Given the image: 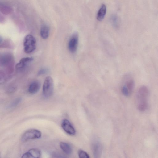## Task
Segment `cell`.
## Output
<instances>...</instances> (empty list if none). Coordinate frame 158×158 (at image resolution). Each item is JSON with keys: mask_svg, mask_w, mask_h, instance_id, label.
Instances as JSON below:
<instances>
[{"mask_svg": "<svg viewBox=\"0 0 158 158\" xmlns=\"http://www.w3.org/2000/svg\"><path fill=\"white\" fill-rule=\"evenodd\" d=\"M60 146L62 151L66 154L70 155L72 153V148L67 143L63 142H61L60 143Z\"/></svg>", "mask_w": 158, "mask_h": 158, "instance_id": "4fadbf2b", "label": "cell"}, {"mask_svg": "<svg viewBox=\"0 0 158 158\" xmlns=\"http://www.w3.org/2000/svg\"><path fill=\"white\" fill-rule=\"evenodd\" d=\"M54 89L53 81L50 76L47 77L43 86V94L45 98H48L52 94Z\"/></svg>", "mask_w": 158, "mask_h": 158, "instance_id": "277c9868", "label": "cell"}, {"mask_svg": "<svg viewBox=\"0 0 158 158\" xmlns=\"http://www.w3.org/2000/svg\"><path fill=\"white\" fill-rule=\"evenodd\" d=\"M121 91L126 96H128L132 92L135 85L134 80L129 74L126 75L123 80Z\"/></svg>", "mask_w": 158, "mask_h": 158, "instance_id": "7a4b0ae2", "label": "cell"}, {"mask_svg": "<svg viewBox=\"0 0 158 158\" xmlns=\"http://www.w3.org/2000/svg\"><path fill=\"white\" fill-rule=\"evenodd\" d=\"M79 36L77 33L73 34L68 42V48L70 52L74 53L76 51L78 43Z\"/></svg>", "mask_w": 158, "mask_h": 158, "instance_id": "8992f818", "label": "cell"}, {"mask_svg": "<svg viewBox=\"0 0 158 158\" xmlns=\"http://www.w3.org/2000/svg\"><path fill=\"white\" fill-rule=\"evenodd\" d=\"M49 29L48 27L45 25H43L40 29V35L41 37L44 39H47L49 36Z\"/></svg>", "mask_w": 158, "mask_h": 158, "instance_id": "9a60e30c", "label": "cell"}, {"mask_svg": "<svg viewBox=\"0 0 158 158\" xmlns=\"http://www.w3.org/2000/svg\"><path fill=\"white\" fill-rule=\"evenodd\" d=\"M48 70L47 69L43 68L39 70L38 73V75L44 74L47 73Z\"/></svg>", "mask_w": 158, "mask_h": 158, "instance_id": "d6986e66", "label": "cell"}, {"mask_svg": "<svg viewBox=\"0 0 158 158\" xmlns=\"http://www.w3.org/2000/svg\"><path fill=\"white\" fill-rule=\"evenodd\" d=\"M24 52L27 54L32 52L36 48V40L31 35L28 34L25 37L23 41Z\"/></svg>", "mask_w": 158, "mask_h": 158, "instance_id": "3957f363", "label": "cell"}, {"mask_svg": "<svg viewBox=\"0 0 158 158\" xmlns=\"http://www.w3.org/2000/svg\"><path fill=\"white\" fill-rule=\"evenodd\" d=\"M78 156L80 158H90L89 155L85 151L79 150L78 152Z\"/></svg>", "mask_w": 158, "mask_h": 158, "instance_id": "e0dca14e", "label": "cell"}, {"mask_svg": "<svg viewBox=\"0 0 158 158\" xmlns=\"http://www.w3.org/2000/svg\"><path fill=\"white\" fill-rule=\"evenodd\" d=\"M3 42V39L2 38L0 37V46L2 44Z\"/></svg>", "mask_w": 158, "mask_h": 158, "instance_id": "44dd1931", "label": "cell"}, {"mask_svg": "<svg viewBox=\"0 0 158 158\" xmlns=\"http://www.w3.org/2000/svg\"><path fill=\"white\" fill-rule=\"evenodd\" d=\"M93 151L95 157H99L102 153V146L99 142H96L94 143L92 146Z\"/></svg>", "mask_w": 158, "mask_h": 158, "instance_id": "8fae6325", "label": "cell"}, {"mask_svg": "<svg viewBox=\"0 0 158 158\" xmlns=\"http://www.w3.org/2000/svg\"><path fill=\"white\" fill-rule=\"evenodd\" d=\"M111 21L114 27L117 28L119 26L118 18L116 15H113L111 18Z\"/></svg>", "mask_w": 158, "mask_h": 158, "instance_id": "2e32d148", "label": "cell"}, {"mask_svg": "<svg viewBox=\"0 0 158 158\" xmlns=\"http://www.w3.org/2000/svg\"><path fill=\"white\" fill-rule=\"evenodd\" d=\"M41 156L40 151L37 148H33L30 149L24 153L22 157L23 158H39Z\"/></svg>", "mask_w": 158, "mask_h": 158, "instance_id": "9c48e42d", "label": "cell"}, {"mask_svg": "<svg viewBox=\"0 0 158 158\" xmlns=\"http://www.w3.org/2000/svg\"><path fill=\"white\" fill-rule=\"evenodd\" d=\"M106 9L105 4L102 5L97 14V19L99 21H102L106 13Z\"/></svg>", "mask_w": 158, "mask_h": 158, "instance_id": "5bb4252c", "label": "cell"}, {"mask_svg": "<svg viewBox=\"0 0 158 158\" xmlns=\"http://www.w3.org/2000/svg\"><path fill=\"white\" fill-rule=\"evenodd\" d=\"M40 87V84L38 81H34L31 83L29 86L28 92L31 94H35L39 91Z\"/></svg>", "mask_w": 158, "mask_h": 158, "instance_id": "7c38bea8", "label": "cell"}, {"mask_svg": "<svg viewBox=\"0 0 158 158\" xmlns=\"http://www.w3.org/2000/svg\"><path fill=\"white\" fill-rule=\"evenodd\" d=\"M149 91L146 86L140 87L136 94V101L137 108L140 111H145L148 107V99Z\"/></svg>", "mask_w": 158, "mask_h": 158, "instance_id": "6da1fadb", "label": "cell"}, {"mask_svg": "<svg viewBox=\"0 0 158 158\" xmlns=\"http://www.w3.org/2000/svg\"><path fill=\"white\" fill-rule=\"evenodd\" d=\"M61 127L63 130L67 134L73 135L76 134V130L70 122L68 119H63L61 123Z\"/></svg>", "mask_w": 158, "mask_h": 158, "instance_id": "52a82bcc", "label": "cell"}, {"mask_svg": "<svg viewBox=\"0 0 158 158\" xmlns=\"http://www.w3.org/2000/svg\"><path fill=\"white\" fill-rule=\"evenodd\" d=\"M6 80V76L4 73L0 70V84L4 83Z\"/></svg>", "mask_w": 158, "mask_h": 158, "instance_id": "ac0fdd59", "label": "cell"}, {"mask_svg": "<svg viewBox=\"0 0 158 158\" xmlns=\"http://www.w3.org/2000/svg\"><path fill=\"white\" fill-rule=\"evenodd\" d=\"M21 101V99L19 98L17 100H16L15 102L12 104L11 106L13 107L16 105Z\"/></svg>", "mask_w": 158, "mask_h": 158, "instance_id": "ffe728a7", "label": "cell"}, {"mask_svg": "<svg viewBox=\"0 0 158 158\" xmlns=\"http://www.w3.org/2000/svg\"><path fill=\"white\" fill-rule=\"evenodd\" d=\"M13 58L11 54L7 53L0 54V66L7 67L12 63Z\"/></svg>", "mask_w": 158, "mask_h": 158, "instance_id": "ba28073f", "label": "cell"}, {"mask_svg": "<svg viewBox=\"0 0 158 158\" xmlns=\"http://www.w3.org/2000/svg\"><path fill=\"white\" fill-rule=\"evenodd\" d=\"M33 60L32 57H26L22 58L16 64V68L17 70H20L24 69Z\"/></svg>", "mask_w": 158, "mask_h": 158, "instance_id": "30bf717a", "label": "cell"}, {"mask_svg": "<svg viewBox=\"0 0 158 158\" xmlns=\"http://www.w3.org/2000/svg\"><path fill=\"white\" fill-rule=\"evenodd\" d=\"M42 136L41 132L35 129H31L25 131L22 135L21 140L23 142L29 139H39Z\"/></svg>", "mask_w": 158, "mask_h": 158, "instance_id": "5b68a950", "label": "cell"}]
</instances>
